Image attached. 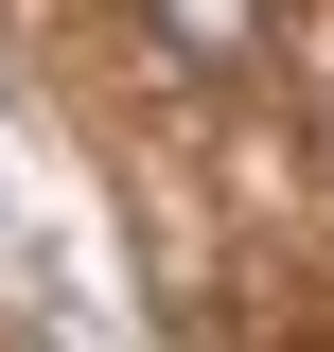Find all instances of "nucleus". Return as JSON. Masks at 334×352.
Returning a JSON list of instances; mask_svg holds the SVG:
<instances>
[{"instance_id":"1","label":"nucleus","mask_w":334,"mask_h":352,"mask_svg":"<svg viewBox=\"0 0 334 352\" xmlns=\"http://www.w3.org/2000/svg\"><path fill=\"white\" fill-rule=\"evenodd\" d=\"M141 36H159L176 71L229 88V71H264V53H282V0H141Z\"/></svg>"}]
</instances>
